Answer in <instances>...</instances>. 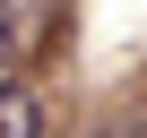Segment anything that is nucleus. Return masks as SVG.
Masks as SVG:
<instances>
[{
  "instance_id": "1",
  "label": "nucleus",
  "mask_w": 147,
  "mask_h": 138,
  "mask_svg": "<svg viewBox=\"0 0 147 138\" xmlns=\"http://www.w3.org/2000/svg\"><path fill=\"white\" fill-rule=\"evenodd\" d=\"M0 138H43V104L26 95V78H0Z\"/></svg>"
}]
</instances>
